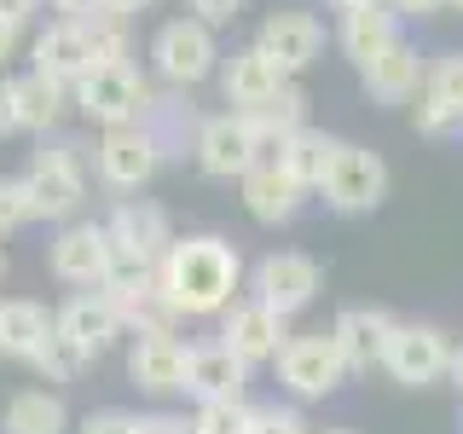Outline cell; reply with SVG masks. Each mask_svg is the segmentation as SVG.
Here are the masks:
<instances>
[{
	"instance_id": "1",
	"label": "cell",
	"mask_w": 463,
	"mask_h": 434,
	"mask_svg": "<svg viewBox=\"0 0 463 434\" xmlns=\"http://www.w3.org/2000/svg\"><path fill=\"white\" fill-rule=\"evenodd\" d=\"M163 272V289L174 301V313H192V318H209V313H226L232 307V289H238V250L226 238H185V243H168V255L156 260Z\"/></svg>"
},
{
	"instance_id": "2",
	"label": "cell",
	"mask_w": 463,
	"mask_h": 434,
	"mask_svg": "<svg viewBox=\"0 0 463 434\" xmlns=\"http://www.w3.org/2000/svg\"><path fill=\"white\" fill-rule=\"evenodd\" d=\"M76 105L87 122L99 127H116V122H139L151 110V87L128 58H110V64H93L87 76L76 81Z\"/></svg>"
},
{
	"instance_id": "3",
	"label": "cell",
	"mask_w": 463,
	"mask_h": 434,
	"mask_svg": "<svg viewBox=\"0 0 463 434\" xmlns=\"http://www.w3.org/2000/svg\"><path fill=\"white\" fill-rule=\"evenodd\" d=\"M318 192H325V203L336 214H371L388 197V163L376 151H365V145H336Z\"/></svg>"
},
{
	"instance_id": "4",
	"label": "cell",
	"mask_w": 463,
	"mask_h": 434,
	"mask_svg": "<svg viewBox=\"0 0 463 434\" xmlns=\"http://www.w3.org/2000/svg\"><path fill=\"white\" fill-rule=\"evenodd\" d=\"M260 163V134L243 110H226V116H209L197 127V168L214 174V180H243Z\"/></svg>"
},
{
	"instance_id": "5",
	"label": "cell",
	"mask_w": 463,
	"mask_h": 434,
	"mask_svg": "<svg viewBox=\"0 0 463 434\" xmlns=\"http://www.w3.org/2000/svg\"><path fill=\"white\" fill-rule=\"evenodd\" d=\"M156 163H163V139L139 122H116V127H105V139H99V180H105L110 192H139L156 174Z\"/></svg>"
},
{
	"instance_id": "6",
	"label": "cell",
	"mask_w": 463,
	"mask_h": 434,
	"mask_svg": "<svg viewBox=\"0 0 463 434\" xmlns=\"http://www.w3.org/2000/svg\"><path fill=\"white\" fill-rule=\"evenodd\" d=\"M110 250H116V267H156V260L168 255V243H174V231H168V214L156 209V203H116L110 209Z\"/></svg>"
},
{
	"instance_id": "7",
	"label": "cell",
	"mask_w": 463,
	"mask_h": 434,
	"mask_svg": "<svg viewBox=\"0 0 463 434\" xmlns=\"http://www.w3.org/2000/svg\"><path fill=\"white\" fill-rule=\"evenodd\" d=\"M446 365H452V342H446V330H434V325H394L388 354H383V371L394 376L400 388L440 382Z\"/></svg>"
},
{
	"instance_id": "8",
	"label": "cell",
	"mask_w": 463,
	"mask_h": 434,
	"mask_svg": "<svg viewBox=\"0 0 463 434\" xmlns=\"http://www.w3.org/2000/svg\"><path fill=\"white\" fill-rule=\"evenodd\" d=\"M279 376H284L289 394L325 400V394H336V388H342L347 359H342V347L330 342V336H296V342L279 347Z\"/></svg>"
},
{
	"instance_id": "9",
	"label": "cell",
	"mask_w": 463,
	"mask_h": 434,
	"mask_svg": "<svg viewBox=\"0 0 463 434\" xmlns=\"http://www.w3.org/2000/svg\"><path fill=\"white\" fill-rule=\"evenodd\" d=\"M87 197V180L76 168L70 151H41L24 174V203H29V221H64L76 214V203Z\"/></svg>"
},
{
	"instance_id": "10",
	"label": "cell",
	"mask_w": 463,
	"mask_h": 434,
	"mask_svg": "<svg viewBox=\"0 0 463 434\" xmlns=\"http://www.w3.org/2000/svg\"><path fill=\"white\" fill-rule=\"evenodd\" d=\"M151 58H156V70H163L168 81H180V87H192L203 81L214 70V24H203V18H174L156 29V41H151Z\"/></svg>"
},
{
	"instance_id": "11",
	"label": "cell",
	"mask_w": 463,
	"mask_h": 434,
	"mask_svg": "<svg viewBox=\"0 0 463 434\" xmlns=\"http://www.w3.org/2000/svg\"><path fill=\"white\" fill-rule=\"evenodd\" d=\"M52 325H58V342H64L70 354L87 365V359H99L116 342L122 313H116V301L105 296V289H87V296H76V301H64V307H58Z\"/></svg>"
},
{
	"instance_id": "12",
	"label": "cell",
	"mask_w": 463,
	"mask_h": 434,
	"mask_svg": "<svg viewBox=\"0 0 463 434\" xmlns=\"http://www.w3.org/2000/svg\"><path fill=\"white\" fill-rule=\"evenodd\" d=\"M255 47L267 52V58H279V70H284V76H301V70H307L313 58L325 52V24H318L313 12L284 6V12H272V18L260 24Z\"/></svg>"
},
{
	"instance_id": "13",
	"label": "cell",
	"mask_w": 463,
	"mask_h": 434,
	"mask_svg": "<svg viewBox=\"0 0 463 434\" xmlns=\"http://www.w3.org/2000/svg\"><path fill=\"white\" fill-rule=\"evenodd\" d=\"M93 64H99V47H93V12H87V18L52 24L47 35L35 41V70H41V76H52V81H64V87H76Z\"/></svg>"
},
{
	"instance_id": "14",
	"label": "cell",
	"mask_w": 463,
	"mask_h": 434,
	"mask_svg": "<svg viewBox=\"0 0 463 434\" xmlns=\"http://www.w3.org/2000/svg\"><path fill=\"white\" fill-rule=\"evenodd\" d=\"M52 278L64 284H81V289H99L116 272V250H110V231L105 226H70L64 238L52 243Z\"/></svg>"
},
{
	"instance_id": "15",
	"label": "cell",
	"mask_w": 463,
	"mask_h": 434,
	"mask_svg": "<svg viewBox=\"0 0 463 434\" xmlns=\"http://www.w3.org/2000/svg\"><path fill=\"white\" fill-rule=\"evenodd\" d=\"M411 110H417V134H429V139L458 134V127H463V52L429 64L423 93H417Z\"/></svg>"
},
{
	"instance_id": "16",
	"label": "cell",
	"mask_w": 463,
	"mask_h": 434,
	"mask_svg": "<svg viewBox=\"0 0 463 434\" xmlns=\"http://www.w3.org/2000/svg\"><path fill=\"white\" fill-rule=\"evenodd\" d=\"M318 296V260H307V255H267L255 267V301H267L272 313H301L307 301Z\"/></svg>"
},
{
	"instance_id": "17",
	"label": "cell",
	"mask_w": 463,
	"mask_h": 434,
	"mask_svg": "<svg viewBox=\"0 0 463 434\" xmlns=\"http://www.w3.org/2000/svg\"><path fill=\"white\" fill-rule=\"evenodd\" d=\"M359 76H365V93L376 105H411V99L423 93L429 64H423V52H417L411 41H394V47H383Z\"/></svg>"
},
{
	"instance_id": "18",
	"label": "cell",
	"mask_w": 463,
	"mask_h": 434,
	"mask_svg": "<svg viewBox=\"0 0 463 434\" xmlns=\"http://www.w3.org/2000/svg\"><path fill=\"white\" fill-rule=\"evenodd\" d=\"M243 376H250V365H243L238 354H232L226 342L214 347H185V394H192L197 405L209 400H243Z\"/></svg>"
},
{
	"instance_id": "19",
	"label": "cell",
	"mask_w": 463,
	"mask_h": 434,
	"mask_svg": "<svg viewBox=\"0 0 463 434\" xmlns=\"http://www.w3.org/2000/svg\"><path fill=\"white\" fill-rule=\"evenodd\" d=\"M394 325H400V318H394V313H383V307H347L336 325H330V342L342 347L347 371H371V365H383Z\"/></svg>"
},
{
	"instance_id": "20",
	"label": "cell",
	"mask_w": 463,
	"mask_h": 434,
	"mask_svg": "<svg viewBox=\"0 0 463 434\" xmlns=\"http://www.w3.org/2000/svg\"><path fill=\"white\" fill-rule=\"evenodd\" d=\"M128 376L145 394H180L185 382V347L174 342V330H139L134 354H128Z\"/></svg>"
},
{
	"instance_id": "21",
	"label": "cell",
	"mask_w": 463,
	"mask_h": 434,
	"mask_svg": "<svg viewBox=\"0 0 463 434\" xmlns=\"http://www.w3.org/2000/svg\"><path fill=\"white\" fill-rule=\"evenodd\" d=\"M301 192H307V185H301L296 174H284L279 163H272V156H260V163L243 174V209H250L260 226H284V221H296Z\"/></svg>"
},
{
	"instance_id": "22",
	"label": "cell",
	"mask_w": 463,
	"mask_h": 434,
	"mask_svg": "<svg viewBox=\"0 0 463 434\" xmlns=\"http://www.w3.org/2000/svg\"><path fill=\"white\" fill-rule=\"evenodd\" d=\"M243 365H260V359H279L284 336V313H272L267 301H243V307L226 313V336H221Z\"/></svg>"
},
{
	"instance_id": "23",
	"label": "cell",
	"mask_w": 463,
	"mask_h": 434,
	"mask_svg": "<svg viewBox=\"0 0 463 434\" xmlns=\"http://www.w3.org/2000/svg\"><path fill=\"white\" fill-rule=\"evenodd\" d=\"M52 336H58V325L47 318V307H35V301H0V359L35 365L52 347Z\"/></svg>"
},
{
	"instance_id": "24",
	"label": "cell",
	"mask_w": 463,
	"mask_h": 434,
	"mask_svg": "<svg viewBox=\"0 0 463 434\" xmlns=\"http://www.w3.org/2000/svg\"><path fill=\"white\" fill-rule=\"evenodd\" d=\"M394 41H400V12H388V0L347 6V18H342V52L354 58L359 70H365L383 47H394Z\"/></svg>"
},
{
	"instance_id": "25",
	"label": "cell",
	"mask_w": 463,
	"mask_h": 434,
	"mask_svg": "<svg viewBox=\"0 0 463 434\" xmlns=\"http://www.w3.org/2000/svg\"><path fill=\"white\" fill-rule=\"evenodd\" d=\"M336 145H342V139H330V134H318V127L301 122L296 134H284L279 145H267L260 156H272V163H279L284 174H296V180L313 192V185L325 180V168H330V156H336Z\"/></svg>"
},
{
	"instance_id": "26",
	"label": "cell",
	"mask_w": 463,
	"mask_h": 434,
	"mask_svg": "<svg viewBox=\"0 0 463 434\" xmlns=\"http://www.w3.org/2000/svg\"><path fill=\"white\" fill-rule=\"evenodd\" d=\"M221 81H226V99H232V105L250 110V105H260V99L279 93L289 76L279 70V58H267L260 47H243V52L226 58V76H221Z\"/></svg>"
},
{
	"instance_id": "27",
	"label": "cell",
	"mask_w": 463,
	"mask_h": 434,
	"mask_svg": "<svg viewBox=\"0 0 463 434\" xmlns=\"http://www.w3.org/2000/svg\"><path fill=\"white\" fill-rule=\"evenodd\" d=\"M64 429H70V411L47 388H24V394L0 411V434H64Z\"/></svg>"
},
{
	"instance_id": "28",
	"label": "cell",
	"mask_w": 463,
	"mask_h": 434,
	"mask_svg": "<svg viewBox=\"0 0 463 434\" xmlns=\"http://www.w3.org/2000/svg\"><path fill=\"white\" fill-rule=\"evenodd\" d=\"M58 105H64V81L41 76V70H29V76L12 81V122L18 127H52L58 122Z\"/></svg>"
},
{
	"instance_id": "29",
	"label": "cell",
	"mask_w": 463,
	"mask_h": 434,
	"mask_svg": "<svg viewBox=\"0 0 463 434\" xmlns=\"http://www.w3.org/2000/svg\"><path fill=\"white\" fill-rule=\"evenodd\" d=\"M243 116L255 122V134H260V151H267V145H279L284 134H296V127L307 122V93H301L296 81H284L272 99H260V105H250Z\"/></svg>"
},
{
	"instance_id": "30",
	"label": "cell",
	"mask_w": 463,
	"mask_h": 434,
	"mask_svg": "<svg viewBox=\"0 0 463 434\" xmlns=\"http://www.w3.org/2000/svg\"><path fill=\"white\" fill-rule=\"evenodd\" d=\"M192 434H255V411L243 400H209L197 411Z\"/></svg>"
},
{
	"instance_id": "31",
	"label": "cell",
	"mask_w": 463,
	"mask_h": 434,
	"mask_svg": "<svg viewBox=\"0 0 463 434\" xmlns=\"http://www.w3.org/2000/svg\"><path fill=\"white\" fill-rule=\"evenodd\" d=\"M29 221V203H24V180H0V238H6L12 226Z\"/></svg>"
},
{
	"instance_id": "32",
	"label": "cell",
	"mask_w": 463,
	"mask_h": 434,
	"mask_svg": "<svg viewBox=\"0 0 463 434\" xmlns=\"http://www.w3.org/2000/svg\"><path fill=\"white\" fill-rule=\"evenodd\" d=\"M255 434H307V423H301V411L267 405V411H255Z\"/></svg>"
},
{
	"instance_id": "33",
	"label": "cell",
	"mask_w": 463,
	"mask_h": 434,
	"mask_svg": "<svg viewBox=\"0 0 463 434\" xmlns=\"http://www.w3.org/2000/svg\"><path fill=\"white\" fill-rule=\"evenodd\" d=\"M139 429V417H128V411H93L81 423V434H134Z\"/></svg>"
},
{
	"instance_id": "34",
	"label": "cell",
	"mask_w": 463,
	"mask_h": 434,
	"mask_svg": "<svg viewBox=\"0 0 463 434\" xmlns=\"http://www.w3.org/2000/svg\"><path fill=\"white\" fill-rule=\"evenodd\" d=\"M192 12H197L203 24H232L243 12V0H192Z\"/></svg>"
},
{
	"instance_id": "35",
	"label": "cell",
	"mask_w": 463,
	"mask_h": 434,
	"mask_svg": "<svg viewBox=\"0 0 463 434\" xmlns=\"http://www.w3.org/2000/svg\"><path fill=\"white\" fill-rule=\"evenodd\" d=\"M134 434H192V423H180V417H139Z\"/></svg>"
},
{
	"instance_id": "36",
	"label": "cell",
	"mask_w": 463,
	"mask_h": 434,
	"mask_svg": "<svg viewBox=\"0 0 463 434\" xmlns=\"http://www.w3.org/2000/svg\"><path fill=\"white\" fill-rule=\"evenodd\" d=\"M35 6H41V0H0V18L24 29V24H29V12H35Z\"/></svg>"
},
{
	"instance_id": "37",
	"label": "cell",
	"mask_w": 463,
	"mask_h": 434,
	"mask_svg": "<svg viewBox=\"0 0 463 434\" xmlns=\"http://www.w3.org/2000/svg\"><path fill=\"white\" fill-rule=\"evenodd\" d=\"M0 134H18V122H12V81H0Z\"/></svg>"
},
{
	"instance_id": "38",
	"label": "cell",
	"mask_w": 463,
	"mask_h": 434,
	"mask_svg": "<svg viewBox=\"0 0 463 434\" xmlns=\"http://www.w3.org/2000/svg\"><path fill=\"white\" fill-rule=\"evenodd\" d=\"M156 0H105V12H116V18H134V12H151Z\"/></svg>"
},
{
	"instance_id": "39",
	"label": "cell",
	"mask_w": 463,
	"mask_h": 434,
	"mask_svg": "<svg viewBox=\"0 0 463 434\" xmlns=\"http://www.w3.org/2000/svg\"><path fill=\"white\" fill-rule=\"evenodd\" d=\"M394 12H417V18H429V12H440L446 0H388Z\"/></svg>"
},
{
	"instance_id": "40",
	"label": "cell",
	"mask_w": 463,
	"mask_h": 434,
	"mask_svg": "<svg viewBox=\"0 0 463 434\" xmlns=\"http://www.w3.org/2000/svg\"><path fill=\"white\" fill-rule=\"evenodd\" d=\"M52 6H58V12H70V18H87V12H99L105 0H52Z\"/></svg>"
},
{
	"instance_id": "41",
	"label": "cell",
	"mask_w": 463,
	"mask_h": 434,
	"mask_svg": "<svg viewBox=\"0 0 463 434\" xmlns=\"http://www.w3.org/2000/svg\"><path fill=\"white\" fill-rule=\"evenodd\" d=\"M12 47H18V24H6V18H0V64L12 58Z\"/></svg>"
},
{
	"instance_id": "42",
	"label": "cell",
	"mask_w": 463,
	"mask_h": 434,
	"mask_svg": "<svg viewBox=\"0 0 463 434\" xmlns=\"http://www.w3.org/2000/svg\"><path fill=\"white\" fill-rule=\"evenodd\" d=\"M446 376H452V388L463 394V347H452V365H446Z\"/></svg>"
},
{
	"instance_id": "43",
	"label": "cell",
	"mask_w": 463,
	"mask_h": 434,
	"mask_svg": "<svg viewBox=\"0 0 463 434\" xmlns=\"http://www.w3.org/2000/svg\"><path fill=\"white\" fill-rule=\"evenodd\" d=\"M330 6H342V12H347V6H371V0H330Z\"/></svg>"
},
{
	"instance_id": "44",
	"label": "cell",
	"mask_w": 463,
	"mask_h": 434,
	"mask_svg": "<svg viewBox=\"0 0 463 434\" xmlns=\"http://www.w3.org/2000/svg\"><path fill=\"white\" fill-rule=\"evenodd\" d=\"M0 278H6V255H0Z\"/></svg>"
},
{
	"instance_id": "45",
	"label": "cell",
	"mask_w": 463,
	"mask_h": 434,
	"mask_svg": "<svg viewBox=\"0 0 463 434\" xmlns=\"http://www.w3.org/2000/svg\"><path fill=\"white\" fill-rule=\"evenodd\" d=\"M446 6H458V12H463V0H446Z\"/></svg>"
},
{
	"instance_id": "46",
	"label": "cell",
	"mask_w": 463,
	"mask_h": 434,
	"mask_svg": "<svg viewBox=\"0 0 463 434\" xmlns=\"http://www.w3.org/2000/svg\"><path fill=\"white\" fill-rule=\"evenodd\" d=\"M325 434H347V429H325Z\"/></svg>"
}]
</instances>
